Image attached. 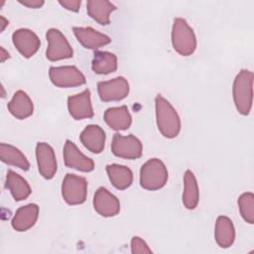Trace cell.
I'll return each instance as SVG.
<instances>
[{
  "mask_svg": "<svg viewBox=\"0 0 254 254\" xmlns=\"http://www.w3.org/2000/svg\"><path fill=\"white\" fill-rule=\"evenodd\" d=\"M103 118L106 124L116 131L127 130L132 123V117L126 105L106 109Z\"/></svg>",
  "mask_w": 254,
  "mask_h": 254,
  "instance_id": "obj_19",
  "label": "cell"
},
{
  "mask_svg": "<svg viewBox=\"0 0 254 254\" xmlns=\"http://www.w3.org/2000/svg\"><path fill=\"white\" fill-rule=\"evenodd\" d=\"M106 173L108 178L117 190H123L128 189L133 183V173L132 171L123 165L110 164L106 166Z\"/></svg>",
  "mask_w": 254,
  "mask_h": 254,
  "instance_id": "obj_23",
  "label": "cell"
},
{
  "mask_svg": "<svg viewBox=\"0 0 254 254\" xmlns=\"http://www.w3.org/2000/svg\"><path fill=\"white\" fill-rule=\"evenodd\" d=\"M62 195L69 205L81 204L87 195V181L74 174H66L62 184Z\"/></svg>",
  "mask_w": 254,
  "mask_h": 254,
  "instance_id": "obj_5",
  "label": "cell"
},
{
  "mask_svg": "<svg viewBox=\"0 0 254 254\" xmlns=\"http://www.w3.org/2000/svg\"><path fill=\"white\" fill-rule=\"evenodd\" d=\"M0 51H1V55H0V61L1 63H4L7 59L10 58L9 56V53L5 51V49L3 47H0Z\"/></svg>",
  "mask_w": 254,
  "mask_h": 254,
  "instance_id": "obj_31",
  "label": "cell"
},
{
  "mask_svg": "<svg viewBox=\"0 0 254 254\" xmlns=\"http://www.w3.org/2000/svg\"><path fill=\"white\" fill-rule=\"evenodd\" d=\"M59 4L65 8L66 10H69V11H72V12H78L79 10V7L81 5V1L80 0H60L59 1Z\"/></svg>",
  "mask_w": 254,
  "mask_h": 254,
  "instance_id": "obj_29",
  "label": "cell"
},
{
  "mask_svg": "<svg viewBox=\"0 0 254 254\" xmlns=\"http://www.w3.org/2000/svg\"><path fill=\"white\" fill-rule=\"evenodd\" d=\"M12 41L18 52L26 59L33 57L41 46V41L36 33L26 28L16 30L12 35Z\"/></svg>",
  "mask_w": 254,
  "mask_h": 254,
  "instance_id": "obj_12",
  "label": "cell"
},
{
  "mask_svg": "<svg viewBox=\"0 0 254 254\" xmlns=\"http://www.w3.org/2000/svg\"><path fill=\"white\" fill-rule=\"evenodd\" d=\"M214 238L217 245L221 248H228L233 244L235 240V228L229 217L219 215L216 218Z\"/></svg>",
  "mask_w": 254,
  "mask_h": 254,
  "instance_id": "obj_20",
  "label": "cell"
},
{
  "mask_svg": "<svg viewBox=\"0 0 254 254\" xmlns=\"http://www.w3.org/2000/svg\"><path fill=\"white\" fill-rule=\"evenodd\" d=\"M19 3L23 4L24 6H27L28 8H33V9H38L41 8L44 5V1L43 0H19Z\"/></svg>",
  "mask_w": 254,
  "mask_h": 254,
  "instance_id": "obj_30",
  "label": "cell"
},
{
  "mask_svg": "<svg viewBox=\"0 0 254 254\" xmlns=\"http://www.w3.org/2000/svg\"><path fill=\"white\" fill-rule=\"evenodd\" d=\"M93 207L95 211L103 217H112L119 213V199L107 189L100 187L93 196Z\"/></svg>",
  "mask_w": 254,
  "mask_h": 254,
  "instance_id": "obj_13",
  "label": "cell"
},
{
  "mask_svg": "<svg viewBox=\"0 0 254 254\" xmlns=\"http://www.w3.org/2000/svg\"><path fill=\"white\" fill-rule=\"evenodd\" d=\"M7 108L17 119H26L34 112V104L30 96L23 90H17L9 101Z\"/></svg>",
  "mask_w": 254,
  "mask_h": 254,
  "instance_id": "obj_18",
  "label": "cell"
},
{
  "mask_svg": "<svg viewBox=\"0 0 254 254\" xmlns=\"http://www.w3.org/2000/svg\"><path fill=\"white\" fill-rule=\"evenodd\" d=\"M36 159L40 175L46 180L53 179L58 169L54 149L46 142L37 143Z\"/></svg>",
  "mask_w": 254,
  "mask_h": 254,
  "instance_id": "obj_10",
  "label": "cell"
},
{
  "mask_svg": "<svg viewBox=\"0 0 254 254\" xmlns=\"http://www.w3.org/2000/svg\"><path fill=\"white\" fill-rule=\"evenodd\" d=\"M0 159L3 163L18 167L23 171H28L30 169V163L26 156L13 145L6 143L0 144Z\"/></svg>",
  "mask_w": 254,
  "mask_h": 254,
  "instance_id": "obj_25",
  "label": "cell"
},
{
  "mask_svg": "<svg viewBox=\"0 0 254 254\" xmlns=\"http://www.w3.org/2000/svg\"><path fill=\"white\" fill-rule=\"evenodd\" d=\"M49 76L54 85L62 88L80 86L86 82L83 73L74 65L51 66Z\"/></svg>",
  "mask_w": 254,
  "mask_h": 254,
  "instance_id": "obj_7",
  "label": "cell"
},
{
  "mask_svg": "<svg viewBox=\"0 0 254 254\" xmlns=\"http://www.w3.org/2000/svg\"><path fill=\"white\" fill-rule=\"evenodd\" d=\"M64 161L67 168L75 169L80 172H91L94 169V162L92 159L83 155L76 145L70 141L65 140L64 151H63Z\"/></svg>",
  "mask_w": 254,
  "mask_h": 254,
  "instance_id": "obj_11",
  "label": "cell"
},
{
  "mask_svg": "<svg viewBox=\"0 0 254 254\" xmlns=\"http://www.w3.org/2000/svg\"><path fill=\"white\" fill-rule=\"evenodd\" d=\"M172 45L181 56L188 57L196 49V37L192 28L183 18H176L172 28Z\"/></svg>",
  "mask_w": 254,
  "mask_h": 254,
  "instance_id": "obj_3",
  "label": "cell"
},
{
  "mask_svg": "<svg viewBox=\"0 0 254 254\" xmlns=\"http://www.w3.org/2000/svg\"><path fill=\"white\" fill-rule=\"evenodd\" d=\"M39 206L36 203H29L17 209L12 218V227L19 232L27 231L32 228L38 220Z\"/></svg>",
  "mask_w": 254,
  "mask_h": 254,
  "instance_id": "obj_17",
  "label": "cell"
},
{
  "mask_svg": "<svg viewBox=\"0 0 254 254\" xmlns=\"http://www.w3.org/2000/svg\"><path fill=\"white\" fill-rule=\"evenodd\" d=\"M5 188L8 189L16 201L26 199L32 192L28 182L12 170H8Z\"/></svg>",
  "mask_w": 254,
  "mask_h": 254,
  "instance_id": "obj_22",
  "label": "cell"
},
{
  "mask_svg": "<svg viewBox=\"0 0 254 254\" xmlns=\"http://www.w3.org/2000/svg\"><path fill=\"white\" fill-rule=\"evenodd\" d=\"M73 34L85 49L97 50L111 43L110 37L102 34L91 27H73Z\"/></svg>",
  "mask_w": 254,
  "mask_h": 254,
  "instance_id": "obj_15",
  "label": "cell"
},
{
  "mask_svg": "<svg viewBox=\"0 0 254 254\" xmlns=\"http://www.w3.org/2000/svg\"><path fill=\"white\" fill-rule=\"evenodd\" d=\"M199 201V190L195 176L190 170H187L184 176L183 203L187 209H194Z\"/></svg>",
  "mask_w": 254,
  "mask_h": 254,
  "instance_id": "obj_24",
  "label": "cell"
},
{
  "mask_svg": "<svg viewBox=\"0 0 254 254\" xmlns=\"http://www.w3.org/2000/svg\"><path fill=\"white\" fill-rule=\"evenodd\" d=\"M233 101L237 111L248 115L253 103V72L248 69L240 70L234 78L232 87Z\"/></svg>",
  "mask_w": 254,
  "mask_h": 254,
  "instance_id": "obj_2",
  "label": "cell"
},
{
  "mask_svg": "<svg viewBox=\"0 0 254 254\" xmlns=\"http://www.w3.org/2000/svg\"><path fill=\"white\" fill-rule=\"evenodd\" d=\"M46 38L49 43L46 51V57L49 61L57 62L72 58L73 50L60 30L56 28L49 29L47 31Z\"/></svg>",
  "mask_w": 254,
  "mask_h": 254,
  "instance_id": "obj_6",
  "label": "cell"
},
{
  "mask_svg": "<svg viewBox=\"0 0 254 254\" xmlns=\"http://www.w3.org/2000/svg\"><path fill=\"white\" fill-rule=\"evenodd\" d=\"M97 91L100 99L104 102L119 101L126 98L130 91L128 80L123 76H117L110 80L99 81Z\"/></svg>",
  "mask_w": 254,
  "mask_h": 254,
  "instance_id": "obj_9",
  "label": "cell"
},
{
  "mask_svg": "<svg viewBox=\"0 0 254 254\" xmlns=\"http://www.w3.org/2000/svg\"><path fill=\"white\" fill-rule=\"evenodd\" d=\"M79 139L88 151L93 154H99L104 149L106 135L99 125L90 124L82 130Z\"/></svg>",
  "mask_w": 254,
  "mask_h": 254,
  "instance_id": "obj_16",
  "label": "cell"
},
{
  "mask_svg": "<svg viewBox=\"0 0 254 254\" xmlns=\"http://www.w3.org/2000/svg\"><path fill=\"white\" fill-rule=\"evenodd\" d=\"M168 181V170L158 158L147 161L140 169V186L147 190H158Z\"/></svg>",
  "mask_w": 254,
  "mask_h": 254,
  "instance_id": "obj_4",
  "label": "cell"
},
{
  "mask_svg": "<svg viewBox=\"0 0 254 254\" xmlns=\"http://www.w3.org/2000/svg\"><path fill=\"white\" fill-rule=\"evenodd\" d=\"M111 151L116 157L136 160L142 156L143 145L141 141L132 134L123 136L119 133H115L112 138Z\"/></svg>",
  "mask_w": 254,
  "mask_h": 254,
  "instance_id": "obj_8",
  "label": "cell"
},
{
  "mask_svg": "<svg viewBox=\"0 0 254 254\" xmlns=\"http://www.w3.org/2000/svg\"><path fill=\"white\" fill-rule=\"evenodd\" d=\"M116 10V6L107 0H88L86 11L90 18L102 26L110 24V13Z\"/></svg>",
  "mask_w": 254,
  "mask_h": 254,
  "instance_id": "obj_21",
  "label": "cell"
},
{
  "mask_svg": "<svg viewBox=\"0 0 254 254\" xmlns=\"http://www.w3.org/2000/svg\"><path fill=\"white\" fill-rule=\"evenodd\" d=\"M67 109L71 117L75 120L93 117L94 113L90 100V90L86 88L78 94L68 96Z\"/></svg>",
  "mask_w": 254,
  "mask_h": 254,
  "instance_id": "obj_14",
  "label": "cell"
},
{
  "mask_svg": "<svg viewBox=\"0 0 254 254\" xmlns=\"http://www.w3.org/2000/svg\"><path fill=\"white\" fill-rule=\"evenodd\" d=\"M156 122L161 134L169 139L177 137L181 131V119L173 105L161 94L155 97Z\"/></svg>",
  "mask_w": 254,
  "mask_h": 254,
  "instance_id": "obj_1",
  "label": "cell"
},
{
  "mask_svg": "<svg viewBox=\"0 0 254 254\" xmlns=\"http://www.w3.org/2000/svg\"><path fill=\"white\" fill-rule=\"evenodd\" d=\"M92 70L97 74H108L117 69V57L110 52L96 51L91 63Z\"/></svg>",
  "mask_w": 254,
  "mask_h": 254,
  "instance_id": "obj_26",
  "label": "cell"
},
{
  "mask_svg": "<svg viewBox=\"0 0 254 254\" xmlns=\"http://www.w3.org/2000/svg\"><path fill=\"white\" fill-rule=\"evenodd\" d=\"M0 21H1V29H0V31L3 32L4 29H5V27L9 24V22H8V20H7L6 18H4L3 16H0Z\"/></svg>",
  "mask_w": 254,
  "mask_h": 254,
  "instance_id": "obj_32",
  "label": "cell"
},
{
  "mask_svg": "<svg viewBox=\"0 0 254 254\" xmlns=\"http://www.w3.org/2000/svg\"><path fill=\"white\" fill-rule=\"evenodd\" d=\"M131 252L133 254H144L152 253V250L141 237L133 236L131 239Z\"/></svg>",
  "mask_w": 254,
  "mask_h": 254,
  "instance_id": "obj_28",
  "label": "cell"
},
{
  "mask_svg": "<svg viewBox=\"0 0 254 254\" xmlns=\"http://www.w3.org/2000/svg\"><path fill=\"white\" fill-rule=\"evenodd\" d=\"M239 211L242 218L249 224L254 223V194L250 191L242 193L238 198Z\"/></svg>",
  "mask_w": 254,
  "mask_h": 254,
  "instance_id": "obj_27",
  "label": "cell"
}]
</instances>
